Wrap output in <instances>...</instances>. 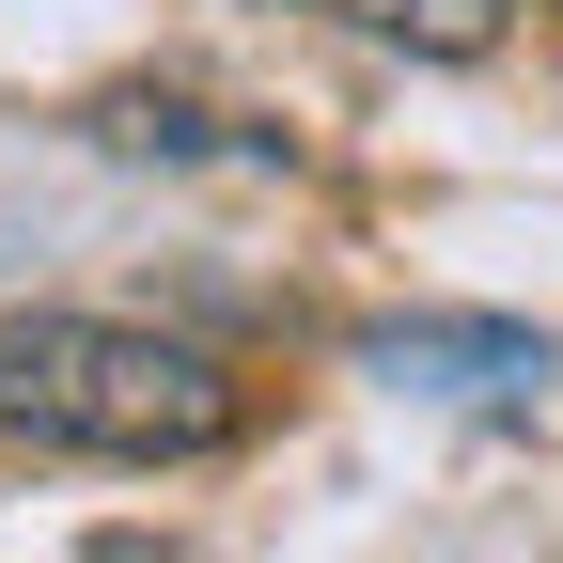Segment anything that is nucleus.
<instances>
[{
	"mask_svg": "<svg viewBox=\"0 0 563 563\" xmlns=\"http://www.w3.org/2000/svg\"><path fill=\"white\" fill-rule=\"evenodd\" d=\"M95 141L110 157H282V141H235V110L203 95H95Z\"/></svg>",
	"mask_w": 563,
	"mask_h": 563,
	"instance_id": "obj_4",
	"label": "nucleus"
},
{
	"mask_svg": "<svg viewBox=\"0 0 563 563\" xmlns=\"http://www.w3.org/2000/svg\"><path fill=\"white\" fill-rule=\"evenodd\" d=\"M376 376H407V391H532V376H548V329H501V313H407V329H376Z\"/></svg>",
	"mask_w": 563,
	"mask_h": 563,
	"instance_id": "obj_2",
	"label": "nucleus"
},
{
	"mask_svg": "<svg viewBox=\"0 0 563 563\" xmlns=\"http://www.w3.org/2000/svg\"><path fill=\"white\" fill-rule=\"evenodd\" d=\"M251 422V391L203 361L188 329L141 313H0V439L16 454H79V470H188Z\"/></svg>",
	"mask_w": 563,
	"mask_h": 563,
	"instance_id": "obj_1",
	"label": "nucleus"
},
{
	"mask_svg": "<svg viewBox=\"0 0 563 563\" xmlns=\"http://www.w3.org/2000/svg\"><path fill=\"white\" fill-rule=\"evenodd\" d=\"M329 16L361 32V47H407V63H485L517 0H329Z\"/></svg>",
	"mask_w": 563,
	"mask_h": 563,
	"instance_id": "obj_3",
	"label": "nucleus"
},
{
	"mask_svg": "<svg viewBox=\"0 0 563 563\" xmlns=\"http://www.w3.org/2000/svg\"><path fill=\"white\" fill-rule=\"evenodd\" d=\"M79 563H203V548H157V532H110V548H79Z\"/></svg>",
	"mask_w": 563,
	"mask_h": 563,
	"instance_id": "obj_5",
	"label": "nucleus"
}]
</instances>
